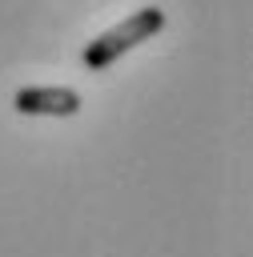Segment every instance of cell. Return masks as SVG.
<instances>
[{
	"label": "cell",
	"mask_w": 253,
	"mask_h": 257,
	"mask_svg": "<svg viewBox=\"0 0 253 257\" xmlns=\"http://www.w3.org/2000/svg\"><path fill=\"white\" fill-rule=\"evenodd\" d=\"M161 28H165V12H161V8H137L133 16H124L120 24L104 28L100 36H92V40L84 44V52H80L84 72H104V68H112L124 52L141 48V44L153 40Z\"/></svg>",
	"instance_id": "6da1fadb"
},
{
	"label": "cell",
	"mask_w": 253,
	"mask_h": 257,
	"mask_svg": "<svg viewBox=\"0 0 253 257\" xmlns=\"http://www.w3.org/2000/svg\"><path fill=\"white\" fill-rule=\"evenodd\" d=\"M12 108L20 116H76L80 92L64 84H28L12 92Z\"/></svg>",
	"instance_id": "7a4b0ae2"
}]
</instances>
